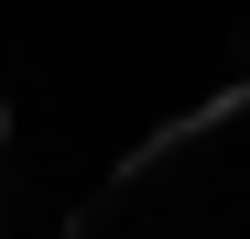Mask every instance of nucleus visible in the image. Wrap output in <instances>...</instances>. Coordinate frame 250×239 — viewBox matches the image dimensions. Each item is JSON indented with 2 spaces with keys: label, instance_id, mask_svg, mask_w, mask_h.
<instances>
[{
  "label": "nucleus",
  "instance_id": "1",
  "mask_svg": "<svg viewBox=\"0 0 250 239\" xmlns=\"http://www.w3.org/2000/svg\"><path fill=\"white\" fill-rule=\"evenodd\" d=\"M0 131H11V120H0Z\"/></svg>",
  "mask_w": 250,
  "mask_h": 239
}]
</instances>
